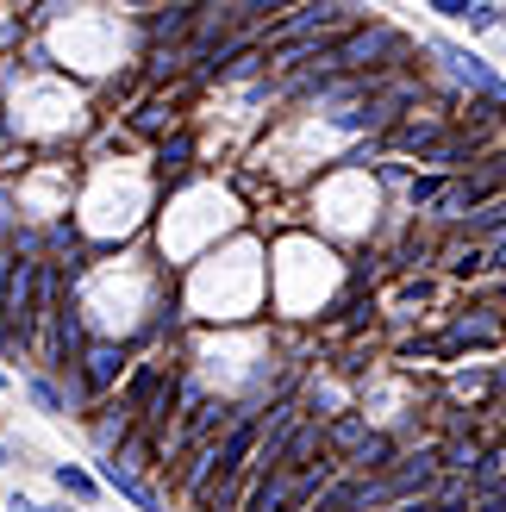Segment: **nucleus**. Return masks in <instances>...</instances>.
I'll return each mask as SVG.
<instances>
[{"mask_svg":"<svg viewBox=\"0 0 506 512\" xmlns=\"http://www.w3.org/2000/svg\"><path fill=\"white\" fill-rule=\"evenodd\" d=\"M500 25H506V19H500Z\"/></svg>","mask_w":506,"mask_h":512,"instance_id":"24","label":"nucleus"},{"mask_svg":"<svg viewBox=\"0 0 506 512\" xmlns=\"http://www.w3.org/2000/svg\"><path fill=\"white\" fill-rule=\"evenodd\" d=\"M125 438H132V406H113L107 419H94V444L100 450H119Z\"/></svg>","mask_w":506,"mask_h":512,"instance_id":"10","label":"nucleus"},{"mask_svg":"<svg viewBox=\"0 0 506 512\" xmlns=\"http://www.w3.org/2000/svg\"><path fill=\"white\" fill-rule=\"evenodd\" d=\"M307 512H319V506H307Z\"/></svg>","mask_w":506,"mask_h":512,"instance_id":"23","label":"nucleus"},{"mask_svg":"<svg viewBox=\"0 0 506 512\" xmlns=\"http://www.w3.org/2000/svg\"><path fill=\"white\" fill-rule=\"evenodd\" d=\"M350 469H357V475H388V469H394V444L369 431V438H363L357 450H350Z\"/></svg>","mask_w":506,"mask_h":512,"instance_id":"8","label":"nucleus"},{"mask_svg":"<svg viewBox=\"0 0 506 512\" xmlns=\"http://www.w3.org/2000/svg\"><path fill=\"white\" fill-rule=\"evenodd\" d=\"M188 32H194V7H188V0H169V13L150 19V44H175Z\"/></svg>","mask_w":506,"mask_h":512,"instance_id":"6","label":"nucleus"},{"mask_svg":"<svg viewBox=\"0 0 506 512\" xmlns=\"http://www.w3.org/2000/svg\"><path fill=\"white\" fill-rule=\"evenodd\" d=\"M163 388H169V375L150 363V369H138V381H132V394H125V406H132V413H150V406L163 400Z\"/></svg>","mask_w":506,"mask_h":512,"instance_id":"9","label":"nucleus"},{"mask_svg":"<svg viewBox=\"0 0 506 512\" xmlns=\"http://www.w3.org/2000/svg\"><path fill=\"white\" fill-rule=\"evenodd\" d=\"M432 57L450 69V75H457V82L463 88H475V94H482V100H494V107H506V82H500V75L482 63V57H469V50H457V44H432Z\"/></svg>","mask_w":506,"mask_h":512,"instance_id":"1","label":"nucleus"},{"mask_svg":"<svg viewBox=\"0 0 506 512\" xmlns=\"http://www.w3.org/2000/svg\"><path fill=\"white\" fill-rule=\"evenodd\" d=\"M325 25H350V0H307L288 25H275V44H288V38H313L325 32Z\"/></svg>","mask_w":506,"mask_h":512,"instance_id":"3","label":"nucleus"},{"mask_svg":"<svg viewBox=\"0 0 506 512\" xmlns=\"http://www.w3.org/2000/svg\"><path fill=\"white\" fill-rule=\"evenodd\" d=\"M238 13H282V7H294V0H232Z\"/></svg>","mask_w":506,"mask_h":512,"instance_id":"18","label":"nucleus"},{"mask_svg":"<svg viewBox=\"0 0 506 512\" xmlns=\"http://www.w3.org/2000/svg\"><path fill=\"white\" fill-rule=\"evenodd\" d=\"M482 463H488V456H482V450H475V444H450L438 469H482Z\"/></svg>","mask_w":506,"mask_h":512,"instance_id":"14","label":"nucleus"},{"mask_svg":"<svg viewBox=\"0 0 506 512\" xmlns=\"http://www.w3.org/2000/svg\"><path fill=\"white\" fill-rule=\"evenodd\" d=\"M25 394L38 400V413H69V400H63L57 388H50V381H32V388H25Z\"/></svg>","mask_w":506,"mask_h":512,"instance_id":"15","label":"nucleus"},{"mask_svg":"<svg viewBox=\"0 0 506 512\" xmlns=\"http://www.w3.org/2000/svg\"><path fill=\"white\" fill-rule=\"evenodd\" d=\"M38 512H63V506H38Z\"/></svg>","mask_w":506,"mask_h":512,"instance_id":"21","label":"nucleus"},{"mask_svg":"<svg viewBox=\"0 0 506 512\" xmlns=\"http://www.w3.org/2000/svg\"><path fill=\"white\" fill-rule=\"evenodd\" d=\"M425 7H438L444 19H463V13H469V0H425Z\"/></svg>","mask_w":506,"mask_h":512,"instance_id":"20","label":"nucleus"},{"mask_svg":"<svg viewBox=\"0 0 506 512\" xmlns=\"http://www.w3.org/2000/svg\"><path fill=\"white\" fill-rule=\"evenodd\" d=\"M0 388H7V375H0Z\"/></svg>","mask_w":506,"mask_h":512,"instance_id":"22","label":"nucleus"},{"mask_svg":"<svg viewBox=\"0 0 506 512\" xmlns=\"http://www.w3.org/2000/svg\"><path fill=\"white\" fill-rule=\"evenodd\" d=\"M188 157H194V138H188V132H175V138H163V150H157V163H163V169H182Z\"/></svg>","mask_w":506,"mask_h":512,"instance_id":"13","label":"nucleus"},{"mask_svg":"<svg viewBox=\"0 0 506 512\" xmlns=\"http://www.w3.org/2000/svg\"><path fill=\"white\" fill-rule=\"evenodd\" d=\"M57 488H63V494H75V500H88V494H94V481H88L82 469H57Z\"/></svg>","mask_w":506,"mask_h":512,"instance_id":"16","label":"nucleus"},{"mask_svg":"<svg viewBox=\"0 0 506 512\" xmlns=\"http://www.w3.org/2000/svg\"><path fill=\"white\" fill-rule=\"evenodd\" d=\"M138 125H144V132H163V125H169V107H163V100H150V107H138Z\"/></svg>","mask_w":506,"mask_h":512,"instance_id":"17","label":"nucleus"},{"mask_svg":"<svg viewBox=\"0 0 506 512\" xmlns=\"http://www.w3.org/2000/svg\"><path fill=\"white\" fill-rule=\"evenodd\" d=\"M82 375H88V388L100 394V388H113V381H119V369H125V350L119 344H82Z\"/></svg>","mask_w":506,"mask_h":512,"instance_id":"5","label":"nucleus"},{"mask_svg":"<svg viewBox=\"0 0 506 512\" xmlns=\"http://www.w3.org/2000/svg\"><path fill=\"white\" fill-rule=\"evenodd\" d=\"M100 481H107V488H119V494H125V500H132L138 512H163V500H157V494H150V488H144V481L132 475V463H119V456H113V463H100Z\"/></svg>","mask_w":506,"mask_h":512,"instance_id":"4","label":"nucleus"},{"mask_svg":"<svg viewBox=\"0 0 506 512\" xmlns=\"http://www.w3.org/2000/svg\"><path fill=\"white\" fill-rule=\"evenodd\" d=\"M400 44L394 32H382V25H375V32H357V38H344V44H332L325 50V63L332 69H363V63H382V57H400Z\"/></svg>","mask_w":506,"mask_h":512,"instance_id":"2","label":"nucleus"},{"mask_svg":"<svg viewBox=\"0 0 506 512\" xmlns=\"http://www.w3.org/2000/svg\"><path fill=\"white\" fill-rule=\"evenodd\" d=\"M50 313H57V350H50V356H57V369H63V363H75V356H82V319H75L69 300L50 306Z\"/></svg>","mask_w":506,"mask_h":512,"instance_id":"7","label":"nucleus"},{"mask_svg":"<svg viewBox=\"0 0 506 512\" xmlns=\"http://www.w3.org/2000/svg\"><path fill=\"white\" fill-rule=\"evenodd\" d=\"M438 138H444V132H438L432 119H407V125H400V132H394V144H400V150H432Z\"/></svg>","mask_w":506,"mask_h":512,"instance_id":"12","label":"nucleus"},{"mask_svg":"<svg viewBox=\"0 0 506 512\" xmlns=\"http://www.w3.org/2000/svg\"><path fill=\"white\" fill-rule=\"evenodd\" d=\"M463 19H469V32H482V25H494V7H475V0H469Z\"/></svg>","mask_w":506,"mask_h":512,"instance_id":"19","label":"nucleus"},{"mask_svg":"<svg viewBox=\"0 0 506 512\" xmlns=\"http://www.w3.org/2000/svg\"><path fill=\"white\" fill-rule=\"evenodd\" d=\"M319 438L332 444V450H357L369 438V419L363 413H344V419H332V431H319Z\"/></svg>","mask_w":506,"mask_h":512,"instance_id":"11","label":"nucleus"}]
</instances>
